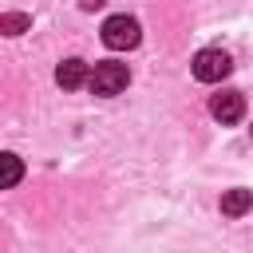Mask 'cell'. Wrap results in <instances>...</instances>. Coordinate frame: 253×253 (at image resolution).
<instances>
[{"instance_id":"1","label":"cell","mask_w":253,"mask_h":253,"mask_svg":"<svg viewBox=\"0 0 253 253\" xmlns=\"http://www.w3.org/2000/svg\"><path fill=\"white\" fill-rule=\"evenodd\" d=\"M138 40H142V28H138L134 16L119 12V16H107L103 20V43L111 51H130V47H138Z\"/></svg>"},{"instance_id":"2","label":"cell","mask_w":253,"mask_h":253,"mask_svg":"<svg viewBox=\"0 0 253 253\" xmlns=\"http://www.w3.org/2000/svg\"><path fill=\"white\" fill-rule=\"evenodd\" d=\"M229 71H233V59L221 47H202L194 55V79H202V83H221Z\"/></svg>"},{"instance_id":"3","label":"cell","mask_w":253,"mask_h":253,"mask_svg":"<svg viewBox=\"0 0 253 253\" xmlns=\"http://www.w3.org/2000/svg\"><path fill=\"white\" fill-rule=\"evenodd\" d=\"M126 83H130V67L126 63H95V71L87 79V87L95 95H119Z\"/></svg>"},{"instance_id":"4","label":"cell","mask_w":253,"mask_h":253,"mask_svg":"<svg viewBox=\"0 0 253 253\" xmlns=\"http://www.w3.org/2000/svg\"><path fill=\"white\" fill-rule=\"evenodd\" d=\"M210 115H213L221 126L241 123V115H245V95H241V91H217V95L210 99Z\"/></svg>"},{"instance_id":"5","label":"cell","mask_w":253,"mask_h":253,"mask_svg":"<svg viewBox=\"0 0 253 253\" xmlns=\"http://www.w3.org/2000/svg\"><path fill=\"white\" fill-rule=\"evenodd\" d=\"M87 79H91V67H87L83 59H75V55L55 67V83H59L63 91H75V87H83Z\"/></svg>"},{"instance_id":"6","label":"cell","mask_w":253,"mask_h":253,"mask_svg":"<svg viewBox=\"0 0 253 253\" xmlns=\"http://www.w3.org/2000/svg\"><path fill=\"white\" fill-rule=\"evenodd\" d=\"M249 206H253V190H241L237 186V190H225L221 194V213L225 217H241Z\"/></svg>"},{"instance_id":"7","label":"cell","mask_w":253,"mask_h":253,"mask_svg":"<svg viewBox=\"0 0 253 253\" xmlns=\"http://www.w3.org/2000/svg\"><path fill=\"white\" fill-rule=\"evenodd\" d=\"M32 28V16L28 12H4L0 16V32L4 36H20V32H28Z\"/></svg>"},{"instance_id":"8","label":"cell","mask_w":253,"mask_h":253,"mask_svg":"<svg viewBox=\"0 0 253 253\" xmlns=\"http://www.w3.org/2000/svg\"><path fill=\"white\" fill-rule=\"evenodd\" d=\"M0 166H4V178H0V186H4V190H12V186L24 178V162H20L16 154H0Z\"/></svg>"},{"instance_id":"9","label":"cell","mask_w":253,"mask_h":253,"mask_svg":"<svg viewBox=\"0 0 253 253\" xmlns=\"http://www.w3.org/2000/svg\"><path fill=\"white\" fill-rule=\"evenodd\" d=\"M79 8L83 12H95V8H103V0H79Z\"/></svg>"}]
</instances>
